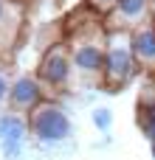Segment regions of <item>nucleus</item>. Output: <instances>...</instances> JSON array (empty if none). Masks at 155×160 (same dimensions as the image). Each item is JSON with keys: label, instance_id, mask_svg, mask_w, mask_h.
Returning <instances> with one entry per match:
<instances>
[{"label": "nucleus", "instance_id": "dca6fc26", "mask_svg": "<svg viewBox=\"0 0 155 160\" xmlns=\"http://www.w3.org/2000/svg\"><path fill=\"white\" fill-rule=\"evenodd\" d=\"M150 149H152V158H155V146H150Z\"/></svg>", "mask_w": 155, "mask_h": 160}, {"label": "nucleus", "instance_id": "9b49d317", "mask_svg": "<svg viewBox=\"0 0 155 160\" xmlns=\"http://www.w3.org/2000/svg\"><path fill=\"white\" fill-rule=\"evenodd\" d=\"M116 6H119V0H88V8H93L102 17H110L116 11Z\"/></svg>", "mask_w": 155, "mask_h": 160}, {"label": "nucleus", "instance_id": "ddd939ff", "mask_svg": "<svg viewBox=\"0 0 155 160\" xmlns=\"http://www.w3.org/2000/svg\"><path fill=\"white\" fill-rule=\"evenodd\" d=\"M144 135H147V141H150V146H155V127H150V129H144Z\"/></svg>", "mask_w": 155, "mask_h": 160}, {"label": "nucleus", "instance_id": "1a4fd4ad", "mask_svg": "<svg viewBox=\"0 0 155 160\" xmlns=\"http://www.w3.org/2000/svg\"><path fill=\"white\" fill-rule=\"evenodd\" d=\"M136 115H138L136 121H138L141 132L150 129V127H155V98H141L138 107H136Z\"/></svg>", "mask_w": 155, "mask_h": 160}, {"label": "nucleus", "instance_id": "39448f33", "mask_svg": "<svg viewBox=\"0 0 155 160\" xmlns=\"http://www.w3.org/2000/svg\"><path fill=\"white\" fill-rule=\"evenodd\" d=\"M42 101H45V87L40 84L37 76H20L8 84V107L14 112L31 115Z\"/></svg>", "mask_w": 155, "mask_h": 160}, {"label": "nucleus", "instance_id": "20e7f679", "mask_svg": "<svg viewBox=\"0 0 155 160\" xmlns=\"http://www.w3.org/2000/svg\"><path fill=\"white\" fill-rule=\"evenodd\" d=\"M34 76H37L40 84H42L45 90H51V93L68 90V84H71V79H73V62H71L68 45H62V42L51 45V48L42 53V59H40V65H37V73H34Z\"/></svg>", "mask_w": 155, "mask_h": 160}, {"label": "nucleus", "instance_id": "f8f14e48", "mask_svg": "<svg viewBox=\"0 0 155 160\" xmlns=\"http://www.w3.org/2000/svg\"><path fill=\"white\" fill-rule=\"evenodd\" d=\"M3 98H8V84H6V76L0 73V101Z\"/></svg>", "mask_w": 155, "mask_h": 160}, {"label": "nucleus", "instance_id": "9d476101", "mask_svg": "<svg viewBox=\"0 0 155 160\" xmlns=\"http://www.w3.org/2000/svg\"><path fill=\"white\" fill-rule=\"evenodd\" d=\"M93 127H96L99 132H107V129L113 127V112H110L107 107H96V110H93Z\"/></svg>", "mask_w": 155, "mask_h": 160}, {"label": "nucleus", "instance_id": "423d86ee", "mask_svg": "<svg viewBox=\"0 0 155 160\" xmlns=\"http://www.w3.org/2000/svg\"><path fill=\"white\" fill-rule=\"evenodd\" d=\"M28 138V121L17 112H6L0 115V146H3V158L6 160H17L23 155Z\"/></svg>", "mask_w": 155, "mask_h": 160}, {"label": "nucleus", "instance_id": "7ed1b4c3", "mask_svg": "<svg viewBox=\"0 0 155 160\" xmlns=\"http://www.w3.org/2000/svg\"><path fill=\"white\" fill-rule=\"evenodd\" d=\"M28 132H31L40 143H45V146L62 143V141L71 135V118H68V112H65L59 104H54V101L45 98V101L28 115Z\"/></svg>", "mask_w": 155, "mask_h": 160}, {"label": "nucleus", "instance_id": "2eb2a0df", "mask_svg": "<svg viewBox=\"0 0 155 160\" xmlns=\"http://www.w3.org/2000/svg\"><path fill=\"white\" fill-rule=\"evenodd\" d=\"M150 22H152V25H155V8H152V14H150Z\"/></svg>", "mask_w": 155, "mask_h": 160}, {"label": "nucleus", "instance_id": "6e6552de", "mask_svg": "<svg viewBox=\"0 0 155 160\" xmlns=\"http://www.w3.org/2000/svg\"><path fill=\"white\" fill-rule=\"evenodd\" d=\"M130 51H133L138 70L155 73V25L152 22H144V25L130 31Z\"/></svg>", "mask_w": 155, "mask_h": 160}, {"label": "nucleus", "instance_id": "f03ea898", "mask_svg": "<svg viewBox=\"0 0 155 160\" xmlns=\"http://www.w3.org/2000/svg\"><path fill=\"white\" fill-rule=\"evenodd\" d=\"M136 73H138V65L130 51V31H107V48H104L99 84L107 93H116L127 87Z\"/></svg>", "mask_w": 155, "mask_h": 160}, {"label": "nucleus", "instance_id": "4468645a", "mask_svg": "<svg viewBox=\"0 0 155 160\" xmlns=\"http://www.w3.org/2000/svg\"><path fill=\"white\" fill-rule=\"evenodd\" d=\"M3 14H6V3L0 0V22H3Z\"/></svg>", "mask_w": 155, "mask_h": 160}, {"label": "nucleus", "instance_id": "0eeeda50", "mask_svg": "<svg viewBox=\"0 0 155 160\" xmlns=\"http://www.w3.org/2000/svg\"><path fill=\"white\" fill-rule=\"evenodd\" d=\"M152 14L150 0H119L116 11L107 17L110 20V31H133L138 25H144Z\"/></svg>", "mask_w": 155, "mask_h": 160}, {"label": "nucleus", "instance_id": "f257e3e1", "mask_svg": "<svg viewBox=\"0 0 155 160\" xmlns=\"http://www.w3.org/2000/svg\"><path fill=\"white\" fill-rule=\"evenodd\" d=\"M104 48H107V31L99 28V22H88V28H73V37L68 42L73 76L99 79L102 62H104Z\"/></svg>", "mask_w": 155, "mask_h": 160}]
</instances>
